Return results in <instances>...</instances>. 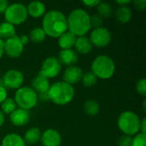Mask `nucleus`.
I'll return each instance as SVG.
<instances>
[{"mask_svg":"<svg viewBox=\"0 0 146 146\" xmlns=\"http://www.w3.org/2000/svg\"><path fill=\"white\" fill-rule=\"evenodd\" d=\"M97 9L98 13V15L102 18H108L112 15V7L108 3L100 2V3L97 6Z\"/></svg>","mask_w":146,"mask_h":146,"instance_id":"obj_26","label":"nucleus"},{"mask_svg":"<svg viewBox=\"0 0 146 146\" xmlns=\"http://www.w3.org/2000/svg\"><path fill=\"white\" fill-rule=\"evenodd\" d=\"M41 138L40 130L38 127H31L29 128L24 136V142L27 145H34L36 144Z\"/></svg>","mask_w":146,"mask_h":146,"instance_id":"obj_21","label":"nucleus"},{"mask_svg":"<svg viewBox=\"0 0 146 146\" xmlns=\"http://www.w3.org/2000/svg\"><path fill=\"white\" fill-rule=\"evenodd\" d=\"M24 80L23 74L16 69L8 70L3 78V87L9 89H19L21 87V85Z\"/></svg>","mask_w":146,"mask_h":146,"instance_id":"obj_10","label":"nucleus"},{"mask_svg":"<svg viewBox=\"0 0 146 146\" xmlns=\"http://www.w3.org/2000/svg\"><path fill=\"white\" fill-rule=\"evenodd\" d=\"M61 69H62V64L60 63L57 57L50 56L43 62L41 69L38 74L49 80L57 76Z\"/></svg>","mask_w":146,"mask_h":146,"instance_id":"obj_8","label":"nucleus"},{"mask_svg":"<svg viewBox=\"0 0 146 146\" xmlns=\"http://www.w3.org/2000/svg\"><path fill=\"white\" fill-rule=\"evenodd\" d=\"M115 70V65L112 58L108 56L101 55L97 56L92 63V72L103 80L110 79L113 76Z\"/></svg>","mask_w":146,"mask_h":146,"instance_id":"obj_4","label":"nucleus"},{"mask_svg":"<svg viewBox=\"0 0 146 146\" xmlns=\"http://www.w3.org/2000/svg\"><path fill=\"white\" fill-rule=\"evenodd\" d=\"M38 99H40L41 101H48L50 100L49 98V95H48V92H40L38 94Z\"/></svg>","mask_w":146,"mask_h":146,"instance_id":"obj_37","label":"nucleus"},{"mask_svg":"<svg viewBox=\"0 0 146 146\" xmlns=\"http://www.w3.org/2000/svg\"><path fill=\"white\" fill-rule=\"evenodd\" d=\"M16 105L23 110H30L36 106L38 103V93L28 86H21L17 89L15 98Z\"/></svg>","mask_w":146,"mask_h":146,"instance_id":"obj_6","label":"nucleus"},{"mask_svg":"<svg viewBox=\"0 0 146 146\" xmlns=\"http://www.w3.org/2000/svg\"><path fill=\"white\" fill-rule=\"evenodd\" d=\"M89 39L92 44H94L99 48H103L110 44L111 41V34L107 28L101 27L92 31Z\"/></svg>","mask_w":146,"mask_h":146,"instance_id":"obj_9","label":"nucleus"},{"mask_svg":"<svg viewBox=\"0 0 146 146\" xmlns=\"http://www.w3.org/2000/svg\"><path fill=\"white\" fill-rule=\"evenodd\" d=\"M16 109V104L13 98H6L1 104V111L3 114H11Z\"/></svg>","mask_w":146,"mask_h":146,"instance_id":"obj_27","label":"nucleus"},{"mask_svg":"<svg viewBox=\"0 0 146 146\" xmlns=\"http://www.w3.org/2000/svg\"><path fill=\"white\" fill-rule=\"evenodd\" d=\"M131 3L130 0H123V1H116V3H118L120 6H127V4H129Z\"/></svg>","mask_w":146,"mask_h":146,"instance_id":"obj_40","label":"nucleus"},{"mask_svg":"<svg viewBox=\"0 0 146 146\" xmlns=\"http://www.w3.org/2000/svg\"><path fill=\"white\" fill-rule=\"evenodd\" d=\"M4 53V50H3V40H2L0 38V58L3 56Z\"/></svg>","mask_w":146,"mask_h":146,"instance_id":"obj_41","label":"nucleus"},{"mask_svg":"<svg viewBox=\"0 0 146 146\" xmlns=\"http://www.w3.org/2000/svg\"><path fill=\"white\" fill-rule=\"evenodd\" d=\"M136 91L139 94H140L143 97H145L146 95V80L141 79L137 82L136 85Z\"/></svg>","mask_w":146,"mask_h":146,"instance_id":"obj_31","label":"nucleus"},{"mask_svg":"<svg viewBox=\"0 0 146 146\" xmlns=\"http://www.w3.org/2000/svg\"><path fill=\"white\" fill-rule=\"evenodd\" d=\"M19 38H20V41H21V43L23 44V46H24L25 44H27L28 43V40H29V38H28V36H27V35H24V34H22V35L19 36Z\"/></svg>","mask_w":146,"mask_h":146,"instance_id":"obj_38","label":"nucleus"},{"mask_svg":"<svg viewBox=\"0 0 146 146\" xmlns=\"http://www.w3.org/2000/svg\"><path fill=\"white\" fill-rule=\"evenodd\" d=\"M82 70L80 67L77 66H70L63 73V79L64 82L69 84V85H74L79 82L81 80L82 77Z\"/></svg>","mask_w":146,"mask_h":146,"instance_id":"obj_14","label":"nucleus"},{"mask_svg":"<svg viewBox=\"0 0 146 146\" xmlns=\"http://www.w3.org/2000/svg\"><path fill=\"white\" fill-rule=\"evenodd\" d=\"M7 98V91L6 89L0 85V104Z\"/></svg>","mask_w":146,"mask_h":146,"instance_id":"obj_35","label":"nucleus"},{"mask_svg":"<svg viewBox=\"0 0 146 146\" xmlns=\"http://www.w3.org/2000/svg\"><path fill=\"white\" fill-rule=\"evenodd\" d=\"M80 80L82 81V84H83L85 86L90 87V86H94V85L97 83L98 78H97V76L91 71V72H87V73H86V74H83Z\"/></svg>","mask_w":146,"mask_h":146,"instance_id":"obj_28","label":"nucleus"},{"mask_svg":"<svg viewBox=\"0 0 146 146\" xmlns=\"http://www.w3.org/2000/svg\"><path fill=\"white\" fill-rule=\"evenodd\" d=\"M76 38H77V37L74 33H72L69 31H67L59 37L58 44L62 50L71 49L73 46H74Z\"/></svg>","mask_w":146,"mask_h":146,"instance_id":"obj_19","label":"nucleus"},{"mask_svg":"<svg viewBox=\"0 0 146 146\" xmlns=\"http://www.w3.org/2000/svg\"><path fill=\"white\" fill-rule=\"evenodd\" d=\"M24 46L21 43L19 36L16 34L13 36L12 38H9L3 41V50L6 55L12 58L19 57L22 51H23Z\"/></svg>","mask_w":146,"mask_h":146,"instance_id":"obj_11","label":"nucleus"},{"mask_svg":"<svg viewBox=\"0 0 146 146\" xmlns=\"http://www.w3.org/2000/svg\"><path fill=\"white\" fill-rule=\"evenodd\" d=\"M82 3L88 8H92V7H97L100 3V1L99 0H84Z\"/></svg>","mask_w":146,"mask_h":146,"instance_id":"obj_33","label":"nucleus"},{"mask_svg":"<svg viewBox=\"0 0 146 146\" xmlns=\"http://www.w3.org/2000/svg\"><path fill=\"white\" fill-rule=\"evenodd\" d=\"M68 31L76 37L85 36L92 28L90 15L82 9H75L70 12L67 18Z\"/></svg>","mask_w":146,"mask_h":146,"instance_id":"obj_2","label":"nucleus"},{"mask_svg":"<svg viewBox=\"0 0 146 146\" xmlns=\"http://www.w3.org/2000/svg\"><path fill=\"white\" fill-rule=\"evenodd\" d=\"M40 140L44 146H60L62 143L60 133L52 128L46 129L41 134Z\"/></svg>","mask_w":146,"mask_h":146,"instance_id":"obj_12","label":"nucleus"},{"mask_svg":"<svg viewBox=\"0 0 146 146\" xmlns=\"http://www.w3.org/2000/svg\"><path fill=\"white\" fill-rule=\"evenodd\" d=\"M61 64L66 66H73L78 62V55L75 50L72 49L61 50L57 58Z\"/></svg>","mask_w":146,"mask_h":146,"instance_id":"obj_15","label":"nucleus"},{"mask_svg":"<svg viewBox=\"0 0 146 146\" xmlns=\"http://www.w3.org/2000/svg\"><path fill=\"white\" fill-rule=\"evenodd\" d=\"M50 88V82L49 80L44 77L41 74L36 75L32 80V89H33L36 92H48Z\"/></svg>","mask_w":146,"mask_h":146,"instance_id":"obj_16","label":"nucleus"},{"mask_svg":"<svg viewBox=\"0 0 146 146\" xmlns=\"http://www.w3.org/2000/svg\"><path fill=\"white\" fill-rule=\"evenodd\" d=\"M134 6L139 10H144L146 8L145 0H136L134 1Z\"/></svg>","mask_w":146,"mask_h":146,"instance_id":"obj_34","label":"nucleus"},{"mask_svg":"<svg viewBox=\"0 0 146 146\" xmlns=\"http://www.w3.org/2000/svg\"><path fill=\"white\" fill-rule=\"evenodd\" d=\"M133 144V138L132 136L123 134L118 140L119 146H132Z\"/></svg>","mask_w":146,"mask_h":146,"instance_id":"obj_32","label":"nucleus"},{"mask_svg":"<svg viewBox=\"0 0 146 146\" xmlns=\"http://www.w3.org/2000/svg\"><path fill=\"white\" fill-rule=\"evenodd\" d=\"M118 127L126 135L133 136L139 133L140 129V119L134 112L125 111L118 118Z\"/></svg>","mask_w":146,"mask_h":146,"instance_id":"obj_5","label":"nucleus"},{"mask_svg":"<svg viewBox=\"0 0 146 146\" xmlns=\"http://www.w3.org/2000/svg\"><path fill=\"white\" fill-rule=\"evenodd\" d=\"M15 35V27L7 22L4 21L0 24V38L3 39H8L9 38H12Z\"/></svg>","mask_w":146,"mask_h":146,"instance_id":"obj_22","label":"nucleus"},{"mask_svg":"<svg viewBox=\"0 0 146 146\" xmlns=\"http://www.w3.org/2000/svg\"><path fill=\"white\" fill-rule=\"evenodd\" d=\"M85 112L90 116H95L99 112V105L97 101L89 99L84 104Z\"/></svg>","mask_w":146,"mask_h":146,"instance_id":"obj_24","label":"nucleus"},{"mask_svg":"<svg viewBox=\"0 0 146 146\" xmlns=\"http://www.w3.org/2000/svg\"><path fill=\"white\" fill-rule=\"evenodd\" d=\"M42 28L46 35L52 38H59L68 31L67 17L58 10H50L44 14Z\"/></svg>","mask_w":146,"mask_h":146,"instance_id":"obj_1","label":"nucleus"},{"mask_svg":"<svg viewBox=\"0 0 146 146\" xmlns=\"http://www.w3.org/2000/svg\"><path fill=\"white\" fill-rule=\"evenodd\" d=\"M9 6V3L6 0H0V14H4L5 10Z\"/></svg>","mask_w":146,"mask_h":146,"instance_id":"obj_36","label":"nucleus"},{"mask_svg":"<svg viewBox=\"0 0 146 146\" xmlns=\"http://www.w3.org/2000/svg\"><path fill=\"white\" fill-rule=\"evenodd\" d=\"M90 21H91V27H94V29L101 27L103 25V18L99 16L98 14L90 16Z\"/></svg>","mask_w":146,"mask_h":146,"instance_id":"obj_30","label":"nucleus"},{"mask_svg":"<svg viewBox=\"0 0 146 146\" xmlns=\"http://www.w3.org/2000/svg\"><path fill=\"white\" fill-rule=\"evenodd\" d=\"M1 146H26V144L19 134L9 133L3 139Z\"/></svg>","mask_w":146,"mask_h":146,"instance_id":"obj_20","label":"nucleus"},{"mask_svg":"<svg viewBox=\"0 0 146 146\" xmlns=\"http://www.w3.org/2000/svg\"><path fill=\"white\" fill-rule=\"evenodd\" d=\"M27 14L30 15L32 17L38 18L45 14V5L39 1H33L31 2L27 6Z\"/></svg>","mask_w":146,"mask_h":146,"instance_id":"obj_17","label":"nucleus"},{"mask_svg":"<svg viewBox=\"0 0 146 146\" xmlns=\"http://www.w3.org/2000/svg\"><path fill=\"white\" fill-rule=\"evenodd\" d=\"M3 123H4V115L2 113V111L0 110V127L3 126Z\"/></svg>","mask_w":146,"mask_h":146,"instance_id":"obj_42","label":"nucleus"},{"mask_svg":"<svg viewBox=\"0 0 146 146\" xmlns=\"http://www.w3.org/2000/svg\"><path fill=\"white\" fill-rule=\"evenodd\" d=\"M141 130V133H145L146 132V119L145 118H143L142 121H140V129L139 131Z\"/></svg>","mask_w":146,"mask_h":146,"instance_id":"obj_39","label":"nucleus"},{"mask_svg":"<svg viewBox=\"0 0 146 146\" xmlns=\"http://www.w3.org/2000/svg\"><path fill=\"white\" fill-rule=\"evenodd\" d=\"M28 16L27 6L20 3L9 4L4 12V17L7 22L14 25H20L26 21Z\"/></svg>","mask_w":146,"mask_h":146,"instance_id":"obj_7","label":"nucleus"},{"mask_svg":"<svg viewBox=\"0 0 146 146\" xmlns=\"http://www.w3.org/2000/svg\"><path fill=\"white\" fill-rule=\"evenodd\" d=\"M132 146H146V134L145 133H137L134 138H133Z\"/></svg>","mask_w":146,"mask_h":146,"instance_id":"obj_29","label":"nucleus"},{"mask_svg":"<svg viewBox=\"0 0 146 146\" xmlns=\"http://www.w3.org/2000/svg\"><path fill=\"white\" fill-rule=\"evenodd\" d=\"M116 19L121 23H127L132 18V11L127 6H120L115 12Z\"/></svg>","mask_w":146,"mask_h":146,"instance_id":"obj_23","label":"nucleus"},{"mask_svg":"<svg viewBox=\"0 0 146 146\" xmlns=\"http://www.w3.org/2000/svg\"><path fill=\"white\" fill-rule=\"evenodd\" d=\"M30 39L33 43H41L45 39L46 34L44 32L42 27H34L31 32H30Z\"/></svg>","mask_w":146,"mask_h":146,"instance_id":"obj_25","label":"nucleus"},{"mask_svg":"<svg viewBox=\"0 0 146 146\" xmlns=\"http://www.w3.org/2000/svg\"><path fill=\"white\" fill-rule=\"evenodd\" d=\"M10 121L14 126L23 127L27 125L30 119L29 112L26 110L18 108L10 114Z\"/></svg>","mask_w":146,"mask_h":146,"instance_id":"obj_13","label":"nucleus"},{"mask_svg":"<svg viewBox=\"0 0 146 146\" xmlns=\"http://www.w3.org/2000/svg\"><path fill=\"white\" fill-rule=\"evenodd\" d=\"M74 48H75V50L78 51L79 53L86 55L92 51V44L88 38H86V36H81L76 38Z\"/></svg>","mask_w":146,"mask_h":146,"instance_id":"obj_18","label":"nucleus"},{"mask_svg":"<svg viewBox=\"0 0 146 146\" xmlns=\"http://www.w3.org/2000/svg\"><path fill=\"white\" fill-rule=\"evenodd\" d=\"M48 95L50 100L54 104L57 105H65L73 100L74 97V89L73 86L64 81H58L50 86Z\"/></svg>","mask_w":146,"mask_h":146,"instance_id":"obj_3","label":"nucleus"}]
</instances>
